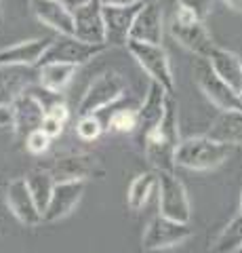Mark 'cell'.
I'll list each match as a JSON object with an SVG mask.
<instances>
[{"label": "cell", "instance_id": "cell-1", "mask_svg": "<svg viewBox=\"0 0 242 253\" xmlns=\"http://www.w3.org/2000/svg\"><path fill=\"white\" fill-rule=\"evenodd\" d=\"M177 146H179L177 104L173 95H171L162 123L143 139V152L147 163L154 167V171H173L177 167L175 165Z\"/></svg>", "mask_w": 242, "mask_h": 253}, {"label": "cell", "instance_id": "cell-2", "mask_svg": "<svg viewBox=\"0 0 242 253\" xmlns=\"http://www.w3.org/2000/svg\"><path fill=\"white\" fill-rule=\"evenodd\" d=\"M230 156V146L219 144L210 137H190L179 141L175 152V165L190 171H208L223 165Z\"/></svg>", "mask_w": 242, "mask_h": 253}, {"label": "cell", "instance_id": "cell-3", "mask_svg": "<svg viewBox=\"0 0 242 253\" xmlns=\"http://www.w3.org/2000/svg\"><path fill=\"white\" fill-rule=\"evenodd\" d=\"M127 49L133 55V59L143 68V72L150 76V81L158 83L160 86H165L167 93L173 95L175 76H173V70H171V61H169V55L165 51V46L129 38Z\"/></svg>", "mask_w": 242, "mask_h": 253}, {"label": "cell", "instance_id": "cell-4", "mask_svg": "<svg viewBox=\"0 0 242 253\" xmlns=\"http://www.w3.org/2000/svg\"><path fill=\"white\" fill-rule=\"evenodd\" d=\"M194 81H196L198 89L205 93V97L210 104H215L221 112L223 110H240L242 112V97L215 74L207 57H198V61L194 63Z\"/></svg>", "mask_w": 242, "mask_h": 253}, {"label": "cell", "instance_id": "cell-5", "mask_svg": "<svg viewBox=\"0 0 242 253\" xmlns=\"http://www.w3.org/2000/svg\"><path fill=\"white\" fill-rule=\"evenodd\" d=\"M202 23L205 21L196 19L187 9L177 6L173 23H171L169 28H171V36H173L183 49L192 51L194 55H198V57H208L210 51L215 49V44L210 41L208 32Z\"/></svg>", "mask_w": 242, "mask_h": 253}, {"label": "cell", "instance_id": "cell-6", "mask_svg": "<svg viewBox=\"0 0 242 253\" xmlns=\"http://www.w3.org/2000/svg\"><path fill=\"white\" fill-rule=\"evenodd\" d=\"M158 173V209L160 215L169 219L190 224L192 207L187 199L185 186L181 184L173 171H156Z\"/></svg>", "mask_w": 242, "mask_h": 253}, {"label": "cell", "instance_id": "cell-7", "mask_svg": "<svg viewBox=\"0 0 242 253\" xmlns=\"http://www.w3.org/2000/svg\"><path fill=\"white\" fill-rule=\"evenodd\" d=\"M124 84L122 76L118 72H105L99 78H95L89 89L84 91L80 104H78V116H87V114H97L104 108H107L114 101H118L124 95Z\"/></svg>", "mask_w": 242, "mask_h": 253}, {"label": "cell", "instance_id": "cell-8", "mask_svg": "<svg viewBox=\"0 0 242 253\" xmlns=\"http://www.w3.org/2000/svg\"><path fill=\"white\" fill-rule=\"evenodd\" d=\"M192 234H194V230L190 228V224L169 219L165 215H156L145 228L141 245L145 251L173 249V247L183 245L187 239H192Z\"/></svg>", "mask_w": 242, "mask_h": 253}, {"label": "cell", "instance_id": "cell-9", "mask_svg": "<svg viewBox=\"0 0 242 253\" xmlns=\"http://www.w3.org/2000/svg\"><path fill=\"white\" fill-rule=\"evenodd\" d=\"M104 51L105 44H91L76 36L59 34V38H53V42L42 55L40 63L61 61V63H72V66H82V63H89L91 59L99 57Z\"/></svg>", "mask_w": 242, "mask_h": 253}, {"label": "cell", "instance_id": "cell-10", "mask_svg": "<svg viewBox=\"0 0 242 253\" xmlns=\"http://www.w3.org/2000/svg\"><path fill=\"white\" fill-rule=\"evenodd\" d=\"M38 84V66H19V63H0V104H11L23 93Z\"/></svg>", "mask_w": 242, "mask_h": 253}, {"label": "cell", "instance_id": "cell-11", "mask_svg": "<svg viewBox=\"0 0 242 253\" xmlns=\"http://www.w3.org/2000/svg\"><path fill=\"white\" fill-rule=\"evenodd\" d=\"M74 13V36L91 44H105V23L101 0H91L72 9ZM107 46V44H105Z\"/></svg>", "mask_w": 242, "mask_h": 253}, {"label": "cell", "instance_id": "cell-12", "mask_svg": "<svg viewBox=\"0 0 242 253\" xmlns=\"http://www.w3.org/2000/svg\"><path fill=\"white\" fill-rule=\"evenodd\" d=\"M44 116V108L32 91L23 93L11 104V126L17 137H28L32 131L40 129Z\"/></svg>", "mask_w": 242, "mask_h": 253}, {"label": "cell", "instance_id": "cell-13", "mask_svg": "<svg viewBox=\"0 0 242 253\" xmlns=\"http://www.w3.org/2000/svg\"><path fill=\"white\" fill-rule=\"evenodd\" d=\"M6 205H9L11 213L23 226L42 224V211L38 209L34 196L28 188L26 177H17L6 186Z\"/></svg>", "mask_w": 242, "mask_h": 253}, {"label": "cell", "instance_id": "cell-14", "mask_svg": "<svg viewBox=\"0 0 242 253\" xmlns=\"http://www.w3.org/2000/svg\"><path fill=\"white\" fill-rule=\"evenodd\" d=\"M141 2L129 6H105L104 4V23H105V44L107 46H127L131 38V28L135 21Z\"/></svg>", "mask_w": 242, "mask_h": 253}, {"label": "cell", "instance_id": "cell-15", "mask_svg": "<svg viewBox=\"0 0 242 253\" xmlns=\"http://www.w3.org/2000/svg\"><path fill=\"white\" fill-rule=\"evenodd\" d=\"M84 184L87 181L78 179V181H57L55 188H53L51 201L46 205V209L42 213V221L44 224H53V221H59L68 217L72 209L78 205V201L82 199L84 192Z\"/></svg>", "mask_w": 242, "mask_h": 253}, {"label": "cell", "instance_id": "cell-16", "mask_svg": "<svg viewBox=\"0 0 242 253\" xmlns=\"http://www.w3.org/2000/svg\"><path fill=\"white\" fill-rule=\"evenodd\" d=\"M32 13L46 28L57 34L74 36V13L64 0H30Z\"/></svg>", "mask_w": 242, "mask_h": 253}, {"label": "cell", "instance_id": "cell-17", "mask_svg": "<svg viewBox=\"0 0 242 253\" xmlns=\"http://www.w3.org/2000/svg\"><path fill=\"white\" fill-rule=\"evenodd\" d=\"M169 97L171 93H167L165 86H160L158 83L150 81V86H147V93H145V99H143V106L139 112V133H141V144L143 139L150 135V133L162 123L167 112V104H169Z\"/></svg>", "mask_w": 242, "mask_h": 253}, {"label": "cell", "instance_id": "cell-18", "mask_svg": "<svg viewBox=\"0 0 242 253\" xmlns=\"http://www.w3.org/2000/svg\"><path fill=\"white\" fill-rule=\"evenodd\" d=\"M53 179L57 181H87L97 173V158L91 154H69L61 156L53 163V167L49 169Z\"/></svg>", "mask_w": 242, "mask_h": 253}, {"label": "cell", "instance_id": "cell-19", "mask_svg": "<svg viewBox=\"0 0 242 253\" xmlns=\"http://www.w3.org/2000/svg\"><path fill=\"white\" fill-rule=\"evenodd\" d=\"M131 38L141 42L162 44V11L156 2H141L131 28Z\"/></svg>", "mask_w": 242, "mask_h": 253}, {"label": "cell", "instance_id": "cell-20", "mask_svg": "<svg viewBox=\"0 0 242 253\" xmlns=\"http://www.w3.org/2000/svg\"><path fill=\"white\" fill-rule=\"evenodd\" d=\"M207 59L210 63V68L215 70V74L219 76L221 81L228 83L232 89L242 97V59L238 57V55L228 51V49L215 46Z\"/></svg>", "mask_w": 242, "mask_h": 253}, {"label": "cell", "instance_id": "cell-21", "mask_svg": "<svg viewBox=\"0 0 242 253\" xmlns=\"http://www.w3.org/2000/svg\"><path fill=\"white\" fill-rule=\"evenodd\" d=\"M53 38H32L0 51V63H19V66H38L42 55L51 46Z\"/></svg>", "mask_w": 242, "mask_h": 253}, {"label": "cell", "instance_id": "cell-22", "mask_svg": "<svg viewBox=\"0 0 242 253\" xmlns=\"http://www.w3.org/2000/svg\"><path fill=\"white\" fill-rule=\"evenodd\" d=\"M207 137L219 141L225 146L242 144V112L240 110H223L213 121Z\"/></svg>", "mask_w": 242, "mask_h": 253}, {"label": "cell", "instance_id": "cell-23", "mask_svg": "<svg viewBox=\"0 0 242 253\" xmlns=\"http://www.w3.org/2000/svg\"><path fill=\"white\" fill-rule=\"evenodd\" d=\"M76 68L72 63H61V61H46L38 63V86L55 93H64L66 86L72 83L76 74Z\"/></svg>", "mask_w": 242, "mask_h": 253}, {"label": "cell", "instance_id": "cell-24", "mask_svg": "<svg viewBox=\"0 0 242 253\" xmlns=\"http://www.w3.org/2000/svg\"><path fill=\"white\" fill-rule=\"evenodd\" d=\"M158 188V173L156 171H147L141 173L133 179V184L129 188V207L133 211H139L143 209V205L150 201V196L154 194V190Z\"/></svg>", "mask_w": 242, "mask_h": 253}, {"label": "cell", "instance_id": "cell-25", "mask_svg": "<svg viewBox=\"0 0 242 253\" xmlns=\"http://www.w3.org/2000/svg\"><path fill=\"white\" fill-rule=\"evenodd\" d=\"M28 181V188L32 192L34 201L38 205V209L44 213L46 205L51 201V194H53V188H55V179H53L51 171H44V169H36V171H30L26 175Z\"/></svg>", "mask_w": 242, "mask_h": 253}, {"label": "cell", "instance_id": "cell-26", "mask_svg": "<svg viewBox=\"0 0 242 253\" xmlns=\"http://www.w3.org/2000/svg\"><path fill=\"white\" fill-rule=\"evenodd\" d=\"M242 247V213L236 215L210 245V253H236Z\"/></svg>", "mask_w": 242, "mask_h": 253}, {"label": "cell", "instance_id": "cell-27", "mask_svg": "<svg viewBox=\"0 0 242 253\" xmlns=\"http://www.w3.org/2000/svg\"><path fill=\"white\" fill-rule=\"evenodd\" d=\"M107 129H112L116 133H133L139 129V112L131 108H122L112 112V116L107 118Z\"/></svg>", "mask_w": 242, "mask_h": 253}, {"label": "cell", "instance_id": "cell-28", "mask_svg": "<svg viewBox=\"0 0 242 253\" xmlns=\"http://www.w3.org/2000/svg\"><path fill=\"white\" fill-rule=\"evenodd\" d=\"M105 126L101 125L99 116L97 114H87V116H80V121L76 125V133L78 137L84 139V141H93L101 135V131H104Z\"/></svg>", "mask_w": 242, "mask_h": 253}, {"label": "cell", "instance_id": "cell-29", "mask_svg": "<svg viewBox=\"0 0 242 253\" xmlns=\"http://www.w3.org/2000/svg\"><path fill=\"white\" fill-rule=\"evenodd\" d=\"M177 6L187 9L196 19L205 21L213 11V0H177Z\"/></svg>", "mask_w": 242, "mask_h": 253}, {"label": "cell", "instance_id": "cell-30", "mask_svg": "<svg viewBox=\"0 0 242 253\" xmlns=\"http://www.w3.org/2000/svg\"><path fill=\"white\" fill-rule=\"evenodd\" d=\"M49 144H51V137L46 135L42 129H36V131H32V133H30V135L26 137V148H28L32 154H42V152H46Z\"/></svg>", "mask_w": 242, "mask_h": 253}, {"label": "cell", "instance_id": "cell-31", "mask_svg": "<svg viewBox=\"0 0 242 253\" xmlns=\"http://www.w3.org/2000/svg\"><path fill=\"white\" fill-rule=\"evenodd\" d=\"M40 129H42V131H44L51 139H55V137H59L61 133H64V123L46 114V116H44V121H42V126H40Z\"/></svg>", "mask_w": 242, "mask_h": 253}, {"label": "cell", "instance_id": "cell-32", "mask_svg": "<svg viewBox=\"0 0 242 253\" xmlns=\"http://www.w3.org/2000/svg\"><path fill=\"white\" fill-rule=\"evenodd\" d=\"M46 114L53 116V118H57V121H61V123L66 125L68 118H69V110H68V106H66V101H59V104L51 106L49 110H46Z\"/></svg>", "mask_w": 242, "mask_h": 253}, {"label": "cell", "instance_id": "cell-33", "mask_svg": "<svg viewBox=\"0 0 242 253\" xmlns=\"http://www.w3.org/2000/svg\"><path fill=\"white\" fill-rule=\"evenodd\" d=\"M9 125H11V108L0 104V126H9Z\"/></svg>", "mask_w": 242, "mask_h": 253}, {"label": "cell", "instance_id": "cell-34", "mask_svg": "<svg viewBox=\"0 0 242 253\" xmlns=\"http://www.w3.org/2000/svg\"><path fill=\"white\" fill-rule=\"evenodd\" d=\"M137 2L139 0H101V4H105V6H129Z\"/></svg>", "mask_w": 242, "mask_h": 253}, {"label": "cell", "instance_id": "cell-35", "mask_svg": "<svg viewBox=\"0 0 242 253\" xmlns=\"http://www.w3.org/2000/svg\"><path fill=\"white\" fill-rule=\"evenodd\" d=\"M223 2L228 4L232 11H238V13H242V0H223Z\"/></svg>", "mask_w": 242, "mask_h": 253}, {"label": "cell", "instance_id": "cell-36", "mask_svg": "<svg viewBox=\"0 0 242 253\" xmlns=\"http://www.w3.org/2000/svg\"><path fill=\"white\" fill-rule=\"evenodd\" d=\"M64 2L69 6V9H76V6H80V4H87V2H91V0H64Z\"/></svg>", "mask_w": 242, "mask_h": 253}, {"label": "cell", "instance_id": "cell-37", "mask_svg": "<svg viewBox=\"0 0 242 253\" xmlns=\"http://www.w3.org/2000/svg\"><path fill=\"white\" fill-rule=\"evenodd\" d=\"M4 23V9H2V0H0V26Z\"/></svg>", "mask_w": 242, "mask_h": 253}, {"label": "cell", "instance_id": "cell-38", "mask_svg": "<svg viewBox=\"0 0 242 253\" xmlns=\"http://www.w3.org/2000/svg\"><path fill=\"white\" fill-rule=\"evenodd\" d=\"M240 213H242V194H240Z\"/></svg>", "mask_w": 242, "mask_h": 253}, {"label": "cell", "instance_id": "cell-39", "mask_svg": "<svg viewBox=\"0 0 242 253\" xmlns=\"http://www.w3.org/2000/svg\"><path fill=\"white\" fill-rule=\"evenodd\" d=\"M236 253H242V247H240V249H238V251H236Z\"/></svg>", "mask_w": 242, "mask_h": 253}]
</instances>
